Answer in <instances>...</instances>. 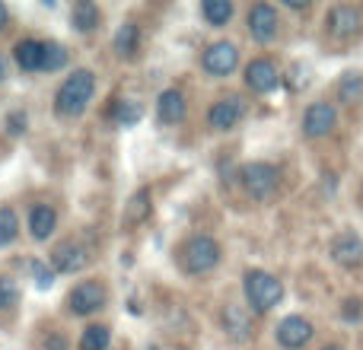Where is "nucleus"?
Instances as JSON below:
<instances>
[{
	"instance_id": "34",
	"label": "nucleus",
	"mask_w": 363,
	"mask_h": 350,
	"mask_svg": "<svg viewBox=\"0 0 363 350\" xmlns=\"http://www.w3.org/2000/svg\"><path fill=\"white\" fill-rule=\"evenodd\" d=\"M6 80V61H4V55H0V83Z\"/></svg>"
},
{
	"instance_id": "21",
	"label": "nucleus",
	"mask_w": 363,
	"mask_h": 350,
	"mask_svg": "<svg viewBox=\"0 0 363 350\" xmlns=\"http://www.w3.org/2000/svg\"><path fill=\"white\" fill-rule=\"evenodd\" d=\"M140 48V29L138 23H125L115 32V55L118 57H134Z\"/></svg>"
},
{
	"instance_id": "28",
	"label": "nucleus",
	"mask_w": 363,
	"mask_h": 350,
	"mask_svg": "<svg viewBox=\"0 0 363 350\" xmlns=\"http://www.w3.org/2000/svg\"><path fill=\"white\" fill-rule=\"evenodd\" d=\"M19 300V287L10 277H0V309H13Z\"/></svg>"
},
{
	"instance_id": "1",
	"label": "nucleus",
	"mask_w": 363,
	"mask_h": 350,
	"mask_svg": "<svg viewBox=\"0 0 363 350\" xmlns=\"http://www.w3.org/2000/svg\"><path fill=\"white\" fill-rule=\"evenodd\" d=\"M93 89H96V74L89 67H80L67 77V80L57 86L55 93V112L61 118H77V115L86 112L89 99H93Z\"/></svg>"
},
{
	"instance_id": "24",
	"label": "nucleus",
	"mask_w": 363,
	"mask_h": 350,
	"mask_svg": "<svg viewBox=\"0 0 363 350\" xmlns=\"http://www.w3.org/2000/svg\"><path fill=\"white\" fill-rule=\"evenodd\" d=\"M338 96L341 102H347V106H357L363 99V77L360 74H345L338 83Z\"/></svg>"
},
{
	"instance_id": "14",
	"label": "nucleus",
	"mask_w": 363,
	"mask_h": 350,
	"mask_svg": "<svg viewBox=\"0 0 363 350\" xmlns=\"http://www.w3.org/2000/svg\"><path fill=\"white\" fill-rule=\"evenodd\" d=\"M220 322H223V332L230 341H249L252 338V315L245 312L242 306H236V303H230V306H223V315H220Z\"/></svg>"
},
{
	"instance_id": "7",
	"label": "nucleus",
	"mask_w": 363,
	"mask_h": 350,
	"mask_svg": "<svg viewBox=\"0 0 363 350\" xmlns=\"http://www.w3.org/2000/svg\"><path fill=\"white\" fill-rule=\"evenodd\" d=\"M51 268L57 271V274H77V271L86 268L89 255L86 249H83L80 242H74V239H64V242H57L55 249H51Z\"/></svg>"
},
{
	"instance_id": "36",
	"label": "nucleus",
	"mask_w": 363,
	"mask_h": 350,
	"mask_svg": "<svg viewBox=\"0 0 363 350\" xmlns=\"http://www.w3.org/2000/svg\"><path fill=\"white\" fill-rule=\"evenodd\" d=\"M144 350H157V347H153V344H150V347H144Z\"/></svg>"
},
{
	"instance_id": "2",
	"label": "nucleus",
	"mask_w": 363,
	"mask_h": 350,
	"mask_svg": "<svg viewBox=\"0 0 363 350\" xmlns=\"http://www.w3.org/2000/svg\"><path fill=\"white\" fill-rule=\"evenodd\" d=\"M179 264L185 274H207L220 264V242L213 236H191L182 242Z\"/></svg>"
},
{
	"instance_id": "3",
	"label": "nucleus",
	"mask_w": 363,
	"mask_h": 350,
	"mask_svg": "<svg viewBox=\"0 0 363 350\" xmlns=\"http://www.w3.org/2000/svg\"><path fill=\"white\" fill-rule=\"evenodd\" d=\"M245 300L255 312H271L284 300V283L268 271H245Z\"/></svg>"
},
{
	"instance_id": "26",
	"label": "nucleus",
	"mask_w": 363,
	"mask_h": 350,
	"mask_svg": "<svg viewBox=\"0 0 363 350\" xmlns=\"http://www.w3.org/2000/svg\"><path fill=\"white\" fill-rule=\"evenodd\" d=\"M64 64H67V48H64L61 42H45L42 70H48V74H55V70H61Z\"/></svg>"
},
{
	"instance_id": "13",
	"label": "nucleus",
	"mask_w": 363,
	"mask_h": 350,
	"mask_svg": "<svg viewBox=\"0 0 363 350\" xmlns=\"http://www.w3.org/2000/svg\"><path fill=\"white\" fill-rule=\"evenodd\" d=\"M277 83H281V74H277L274 61H268V57H255L245 67V86L252 93H271V89H277Z\"/></svg>"
},
{
	"instance_id": "16",
	"label": "nucleus",
	"mask_w": 363,
	"mask_h": 350,
	"mask_svg": "<svg viewBox=\"0 0 363 350\" xmlns=\"http://www.w3.org/2000/svg\"><path fill=\"white\" fill-rule=\"evenodd\" d=\"M153 210V198H150V188H138L131 194V201L125 204V213H121V226H140Z\"/></svg>"
},
{
	"instance_id": "33",
	"label": "nucleus",
	"mask_w": 363,
	"mask_h": 350,
	"mask_svg": "<svg viewBox=\"0 0 363 350\" xmlns=\"http://www.w3.org/2000/svg\"><path fill=\"white\" fill-rule=\"evenodd\" d=\"M6 16H10V13H6V6L0 4V29H4V26H6Z\"/></svg>"
},
{
	"instance_id": "20",
	"label": "nucleus",
	"mask_w": 363,
	"mask_h": 350,
	"mask_svg": "<svg viewBox=\"0 0 363 350\" xmlns=\"http://www.w3.org/2000/svg\"><path fill=\"white\" fill-rule=\"evenodd\" d=\"M70 23L77 26V32H93V29H99L102 13H99L96 4L80 0V4H74V10H70Z\"/></svg>"
},
{
	"instance_id": "32",
	"label": "nucleus",
	"mask_w": 363,
	"mask_h": 350,
	"mask_svg": "<svg viewBox=\"0 0 363 350\" xmlns=\"http://www.w3.org/2000/svg\"><path fill=\"white\" fill-rule=\"evenodd\" d=\"M287 6H294V10H306L309 6V0H284Z\"/></svg>"
},
{
	"instance_id": "29",
	"label": "nucleus",
	"mask_w": 363,
	"mask_h": 350,
	"mask_svg": "<svg viewBox=\"0 0 363 350\" xmlns=\"http://www.w3.org/2000/svg\"><path fill=\"white\" fill-rule=\"evenodd\" d=\"M29 268H32V277H35V287H38V290H48L51 283H55V274H51V271L45 268L42 261H32Z\"/></svg>"
},
{
	"instance_id": "15",
	"label": "nucleus",
	"mask_w": 363,
	"mask_h": 350,
	"mask_svg": "<svg viewBox=\"0 0 363 350\" xmlns=\"http://www.w3.org/2000/svg\"><path fill=\"white\" fill-rule=\"evenodd\" d=\"M332 258L341 264V268H360L363 264V242L354 232H341L332 242Z\"/></svg>"
},
{
	"instance_id": "4",
	"label": "nucleus",
	"mask_w": 363,
	"mask_h": 350,
	"mask_svg": "<svg viewBox=\"0 0 363 350\" xmlns=\"http://www.w3.org/2000/svg\"><path fill=\"white\" fill-rule=\"evenodd\" d=\"M106 300H108L106 283L102 281H83L67 293V312L83 319V315L99 312V309L106 306Z\"/></svg>"
},
{
	"instance_id": "17",
	"label": "nucleus",
	"mask_w": 363,
	"mask_h": 350,
	"mask_svg": "<svg viewBox=\"0 0 363 350\" xmlns=\"http://www.w3.org/2000/svg\"><path fill=\"white\" fill-rule=\"evenodd\" d=\"M55 226H57V213H55V207H48V204H35L29 210V232H32V239L35 242H45V239L55 232Z\"/></svg>"
},
{
	"instance_id": "23",
	"label": "nucleus",
	"mask_w": 363,
	"mask_h": 350,
	"mask_svg": "<svg viewBox=\"0 0 363 350\" xmlns=\"http://www.w3.org/2000/svg\"><path fill=\"white\" fill-rule=\"evenodd\" d=\"M112 118L118 121L121 128H134L140 118H144V108H140L138 102H131V99H118L115 102V108H112Z\"/></svg>"
},
{
	"instance_id": "19",
	"label": "nucleus",
	"mask_w": 363,
	"mask_h": 350,
	"mask_svg": "<svg viewBox=\"0 0 363 350\" xmlns=\"http://www.w3.org/2000/svg\"><path fill=\"white\" fill-rule=\"evenodd\" d=\"M42 57H45V42H38V38L16 42V64L23 70H42Z\"/></svg>"
},
{
	"instance_id": "30",
	"label": "nucleus",
	"mask_w": 363,
	"mask_h": 350,
	"mask_svg": "<svg viewBox=\"0 0 363 350\" xmlns=\"http://www.w3.org/2000/svg\"><path fill=\"white\" fill-rule=\"evenodd\" d=\"M26 125H29V118H26V112H10V118H6V131H10L13 137H19V134H26Z\"/></svg>"
},
{
	"instance_id": "31",
	"label": "nucleus",
	"mask_w": 363,
	"mask_h": 350,
	"mask_svg": "<svg viewBox=\"0 0 363 350\" xmlns=\"http://www.w3.org/2000/svg\"><path fill=\"white\" fill-rule=\"evenodd\" d=\"M360 315H363V303L360 300H345V306H341V319L357 322Z\"/></svg>"
},
{
	"instance_id": "25",
	"label": "nucleus",
	"mask_w": 363,
	"mask_h": 350,
	"mask_svg": "<svg viewBox=\"0 0 363 350\" xmlns=\"http://www.w3.org/2000/svg\"><path fill=\"white\" fill-rule=\"evenodd\" d=\"M108 341H112V332L108 325H89L80 338V350H106Z\"/></svg>"
},
{
	"instance_id": "8",
	"label": "nucleus",
	"mask_w": 363,
	"mask_h": 350,
	"mask_svg": "<svg viewBox=\"0 0 363 350\" xmlns=\"http://www.w3.org/2000/svg\"><path fill=\"white\" fill-rule=\"evenodd\" d=\"M338 125V112L328 102H313V106L303 112V134L306 137H328Z\"/></svg>"
},
{
	"instance_id": "27",
	"label": "nucleus",
	"mask_w": 363,
	"mask_h": 350,
	"mask_svg": "<svg viewBox=\"0 0 363 350\" xmlns=\"http://www.w3.org/2000/svg\"><path fill=\"white\" fill-rule=\"evenodd\" d=\"M19 236V220L13 213V207H0V249L10 245Z\"/></svg>"
},
{
	"instance_id": "6",
	"label": "nucleus",
	"mask_w": 363,
	"mask_h": 350,
	"mask_svg": "<svg viewBox=\"0 0 363 350\" xmlns=\"http://www.w3.org/2000/svg\"><path fill=\"white\" fill-rule=\"evenodd\" d=\"M360 32H363V6H354V4L332 6V13H328V35L347 42V38L360 35Z\"/></svg>"
},
{
	"instance_id": "11",
	"label": "nucleus",
	"mask_w": 363,
	"mask_h": 350,
	"mask_svg": "<svg viewBox=\"0 0 363 350\" xmlns=\"http://www.w3.org/2000/svg\"><path fill=\"white\" fill-rule=\"evenodd\" d=\"M245 115V106L239 96H226V99H217L211 106V112H207V125L213 128V131H233V128L242 121Z\"/></svg>"
},
{
	"instance_id": "12",
	"label": "nucleus",
	"mask_w": 363,
	"mask_h": 350,
	"mask_svg": "<svg viewBox=\"0 0 363 350\" xmlns=\"http://www.w3.org/2000/svg\"><path fill=\"white\" fill-rule=\"evenodd\" d=\"M313 341V322L303 319V315H287V319L277 325V344L287 350H300Z\"/></svg>"
},
{
	"instance_id": "18",
	"label": "nucleus",
	"mask_w": 363,
	"mask_h": 350,
	"mask_svg": "<svg viewBox=\"0 0 363 350\" xmlns=\"http://www.w3.org/2000/svg\"><path fill=\"white\" fill-rule=\"evenodd\" d=\"M157 115H160L163 125H179V121L185 118V96H182L179 89H166V93H160Z\"/></svg>"
},
{
	"instance_id": "5",
	"label": "nucleus",
	"mask_w": 363,
	"mask_h": 350,
	"mask_svg": "<svg viewBox=\"0 0 363 350\" xmlns=\"http://www.w3.org/2000/svg\"><path fill=\"white\" fill-rule=\"evenodd\" d=\"M242 188L249 191L252 201H268L271 194L277 191V181H281V175L271 163H249L242 166Z\"/></svg>"
},
{
	"instance_id": "9",
	"label": "nucleus",
	"mask_w": 363,
	"mask_h": 350,
	"mask_svg": "<svg viewBox=\"0 0 363 350\" xmlns=\"http://www.w3.org/2000/svg\"><path fill=\"white\" fill-rule=\"evenodd\" d=\"M249 35L255 38L258 45H268V42H274V35H277V26H281V19H277V10L271 4H255L249 10Z\"/></svg>"
},
{
	"instance_id": "22",
	"label": "nucleus",
	"mask_w": 363,
	"mask_h": 350,
	"mask_svg": "<svg viewBox=\"0 0 363 350\" xmlns=\"http://www.w3.org/2000/svg\"><path fill=\"white\" fill-rule=\"evenodd\" d=\"M201 13H204V19L211 26H226L233 19V4L230 0H204Z\"/></svg>"
},
{
	"instance_id": "35",
	"label": "nucleus",
	"mask_w": 363,
	"mask_h": 350,
	"mask_svg": "<svg viewBox=\"0 0 363 350\" xmlns=\"http://www.w3.org/2000/svg\"><path fill=\"white\" fill-rule=\"evenodd\" d=\"M325 350H345V347H335V344H332V347H325Z\"/></svg>"
},
{
	"instance_id": "10",
	"label": "nucleus",
	"mask_w": 363,
	"mask_h": 350,
	"mask_svg": "<svg viewBox=\"0 0 363 350\" xmlns=\"http://www.w3.org/2000/svg\"><path fill=\"white\" fill-rule=\"evenodd\" d=\"M201 64H204V70L211 77H230L233 70H236V64H239V51H236V45L233 42H213L211 48L204 51Z\"/></svg>"
}]
</instances>
